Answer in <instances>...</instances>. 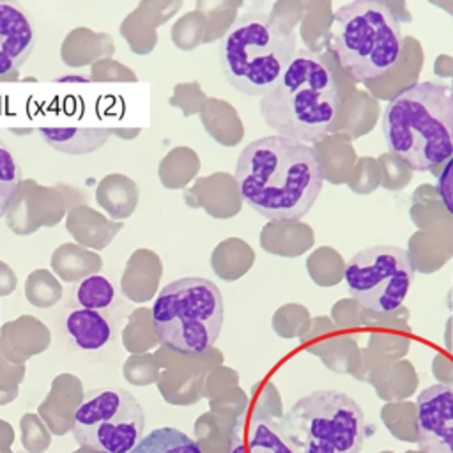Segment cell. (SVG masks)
Here are the masks:
<instances>
[{
    "label": "cell",
    "instance_id": "13",
    "mask_svg": "<svg viewBox=\"0 0 453 453\" xmlns=\"http://www.w3.org/2000/svg\"><path fill=\"white\" fill-rule=\"evenodd\" d=\"M64 331L78 349L99 350L111 340L113 326L104 311L74 308L64 319Z\"/></svg>",
    "mask_w": 453,
    "mask_h": 453
},
{
    "label": "cell",
    "instance_id": "16",
    "mask_svg": "<svg viewBox=\"0 0 453 453\" xmlns=\"http://www.w3.org/2000/svg\"><path fill=\"white\" fill-rule=\"evenodd\" d=\"M21 186V168L11 149L0 140V218L12 207Z\"/></svg>",
    "mask_w": 453,
    "mask_h": 453
},
{
    "label": "cell",
    "instance_id": "6",
    "mask_svg": "<svg viewBox=\"0 0 453 453\" xmlns=\"http://www.w3.org/2000/svg\"><path fill=\"white\" fill-rule=\"evenodd\" d=\"M223 315V296L211 280L179 278L157 294L152 327L163 345L180 354H202L218 340Z\"/></svg>",
    "mask_w": 453,
    "mask_h": 453
},
{
    "label": "cell",
    "instance_id": "10",
    "mask_svg": "<svg viewBox=\"0 0 453 453\" xmlns=\"http://www.w3.org/2000/svg\"><path fill=\"white\" fill-rule=\"evenodd\" d=\"M416 426L425 453H453V388L434 384L419 393Z\"/></svg>",
    "mask_w": 453,
    "mask_h": 453
},
{
    "label": "cell",
    "instance_id": "3",
    "mask_svg": "<svg viewBox=\"0 0 453 453\" xmlns=\"http://www.w3.org/2000/svg\"><path fill=\"white\" fill-rule=\"evenodd\" d=\"M382 133L388 149L412 170L446 163L453 156V87L441 81L409 85L386 104Z\"/></svg>",
    "mask_w": 453,
    "mask_h": 453
},
{
    "label": "cell",
    "instance_id": "12",
    "mask_svg": "<svg viewBox=\"0 0 453 453\" xmlns=\"http://www.w3.org/2000/svg\"><path fill=\"white\" fill-rule=\"evenodd\" d=\"M230 453H299L287 437L281 423L255 416L248 425L237 426Z\"/></svg>",
    "mask_w": 453,
    "mask_h": 453
},
{
    "label": "cell",
    "instance_id": "18",
    "mask_svg": "<svg viewBox=\"0 0 453 453\" xmlns=\"http://www.w3.org/2000/svg\"><path fill=\"white\" fill-rule=\"evenodd\" d=\"M437 195L446 207V211L453 216V156L446 161L444 168L437 175Z\"/></svg>",
    "mask_w": 453,
    "mask_h": 453
},
{
    "label": "cell",
    "instance_id": "7",
    "mask_svg": "<svg viewBox=\"0 0 453 453\" xmlns=\"http://www.w3.org/2000/svg\"><path fill=\"white\" fill-rule=\"evenodd\" d=\"M281 428L299 453H359L368 434L361 405L334 389L299 398L283 416Z\"/></svg>",
    "mask_w": 453,
    "mask_h": 453
},
{
    "label": "cell",
    "instance_id": "2",
    "mask_svg": "<svg viewBox=\"0 0 453 453\" xmlns=\"http://www.w3.org/2000/svg\"><path fill=\"white\" fill-rule=\"evenodd\" d=\"M258 111L276 134L308 145L319 142L340 111L336 76L319 55L299 50L274 87L260 96Z\"/></svg>",
    "mask_w": 453,
    "mask_h": 453
},
{
    "label": "cell",
    "instance_id": "5",
    "mask_svg": "<svg viewBox=\"0 0 453 453\" xmlns=\"http://www.w3.org/2000/svg\"><path fill=\"white\" fill-rule=\"evenodd\" d=\"M331 48L350 76L357 81H372L398 64L403 35L388 4L354 0L334 11Z\"/></svg>",
    "mask_w": 453,
    "mask_h": 453
},
{
    "label": "cell",
    "instance_id": "1",
    "mask_svg": "<svg viewBox=\"0 0 453 453\" xmlns=\"http://www.w3.org/2000/svg\"><path fill=\"white\" fill-rule=\"evenodd\" d=\"M242 200L273 221H297L317 202L324 186L319 152L280 134L250 142L235 165Z\"/></svg>",
    "mask_w": 453,
    "mask_h": 453
},
{
    "label": "cell",
    "instance_id": "17",
    "mask_svg": "<svg viewBox=\"0 0 453 453\" xmlns=\"http://www.w3.org/2000/svg\"><path fill=\"white\" fill-rule=\"evenodd\" d=\"M115 301L113 285L101 274L85 278L76 288V303L80 308L104 311Z\"/></svg>",
    "mask_w": 453,
    "mask_h": 453
},
{
    "label": "cell",
    "instance_id": "15",
    "mask_svg": "<svg viewBox=\"0 0 453 453\" xmlns=\"http://www.w3.org/2000/svg\"><path fill=\"white\" fill-rule=\"evenodd\" d=\"M129 453H202L196 441L173 426L149 432Z\"/></svg>",
    "mask_w": 453,
    "mask_h": 453
},
{
    "label": "cell",
    "instance_id": "11",
    "mask_svg": "<svg viewBox=\"0 0 453 453\" xmlns=\"http://www.w3.org/2000/svg\"><path fill=\"white\" fill-rule=\"evenodd\" d=\"M35 42L37 28L30 12L16 2L0 0V74L18 71Z\"/></svg>",
    "mask_w": 453,
    "mask_h": 453
},
{
    "label": "cell",
    "instance_id": "8",
    "mask_svg": "<svg viewBox=\"0 0 453 453\" xmlns=\"http://www.w3.org/2000/svg\"><path fill=\"white\" fill-rule=\"evenodd\" d=\"M71 428L78 444L97 453H129L143 437L145 412L129 391L97 388L85 393Z\"/></svg>",
    "mask_w": 453,
    "mask_h": 453
},
{
    "label": "cell",
    "instance_id": "19",
    "mask_svg": "<svg viewBox=\"0 0 453 453\" xmlns=\"http://www.w3.org/2000/svg\"><path fill=\"white\" fill-rule=\"evenodd\" d=\"M18 453H28V451H18Z\"/></svg>",
    "mask_w": 453,
    "mask_h": 453
},
{
    "label": "cell",
    "instance_id": "9",
    "mask_svg": "<svg viewBox=\"0 0 453 453\" xmlns=\"http://www.w3.org/2000/svg\"><path fill=\"white\" fill-rule=\"evenodd\" d=\"M350 297L375 313H389L407 297L414 265L409 253L396 246H372L356 253L343 271Z\"/></svg>",
    "mask_w": 453,
    "mask_h": 453
},
{
    "label": "cell",
    "instance_id": "14",
    "mask_svg": "<svg viewBox=\"0 0 453 453\" xmlns=\"http://www.w3.org/2000/svg\"><path fill=\"white\" fill-rule=\"evenodd\" d=\"M37 133L53 149L73 156L92 152L111 136L108 127H37Z\"/></svg>",
    "mask_w": 453,
    "mask_h": 453
},
{
    "label": "cell",
    "instance_id": "4",
    "mask_svg": "<svg viewBox=\"0 0 453 453\" xmlns=\"http://www.w3.org/2000/svg\"><path fill=\"white\" fill-rule=\"evenodd\" d=\"M296 32L283 19L244 12L218 44L226 81L246 96H264L281 78L296 55Z\"/></svg>",
    "mask_w": 453,
    "mask_h": 453
}]
</instances>
